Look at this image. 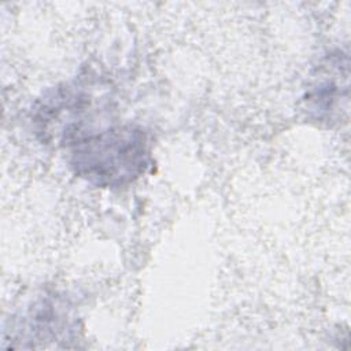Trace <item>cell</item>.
<instances>
[{"instance_id": "1", "label": "cell", "mask_w": 351, "mask_h": 351, "mask_svg": "<svg viewBox=\"0 0 351 351\" xmlns=\"http://www.w3.org/2000/svg\"><path fill=\"white\" fill-rule=\"evenodd\" d=\"M64 143L74 174L101 188L125 186L152 165L148 133L137 125L81 130Z\"/></svg>"}, {"instance_id": "2", "label": "cell", "mask_w": 351, "mask_h": 351, "mask_svg": "<svg viewBox=\"0 0 351 351\" xmlns=\"http://www.w3.org/2000/svg\"><path fill=\"white\" fill-rule=\"evenodd\" d=\"M318 69V78L307 90V110L318 121H330L335 111L341 106V81L340 64H332Z\"/></svg>"}]
</instances>
